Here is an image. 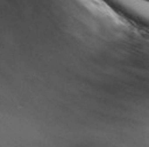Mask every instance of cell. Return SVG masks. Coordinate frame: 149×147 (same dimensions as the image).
I'll use <instances>...</instances> for the list:
<instances>
[{
    "instance_id": "6da1fadb",
    "label": "cell",
    "mask_w": 149,
    "mask_h": 147,
    "mask_svg": "<svg viewBox=\"0 0 149 147\" xmlns=\"http://www.w3.org/2000/svg\"><path fill=\"white\" fill-rule=\"evenodd\" d=\"M119 1L127 10L134 11V13L140 18L149 20V5L146 3H141L139 0H119Z\"/></svg>"
}]
</instances>
